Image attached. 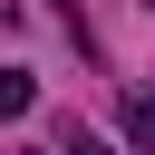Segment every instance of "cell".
I'll return each mask as SVG.
<instances>
[{
    "label": "cell",
    "mask_w": 155,
    "mask_h": 155,
    "mask_svg": "<svg viewBox=\"0 0 155 155\" xmlns=\"http://www.w3.org/2000/svg\"><path fill=\"white\" fill-rule=\"evenodd\" d=\"M39 107V87H29V68H0V116H29Z\"/></svg>",
    "instance_id": "6da1fadb"
},
{
    "label": "cell",
    "mask_w": 155,
    "mask_h": 155,
    "mask_svg": "<svg viewBox=\"0 0 155 155\" xmlns=\"http://www.w3.org/2000/svg\"><path fill=\"white\" fill-rule=\"evenodd\" d=\"M126 145H145V155H155V97H126Z\"/></svg>",
    "instance_id": "7a4b0ae2"
},
{
    "label": "cell",
    "mask_w": 155,
    "mask_h": 155,
    "mask_svg": "<svg viewBox=\"0 0 155 155\" xmlns=\"http://www.w3.org/2000/svg\"><path fill=\"white\" fill-rule=\"evenodd\" d=\"M58 155H107V145H97L87 126H58Z\"/></svg>",
    "instance_id": "3957f363"
},
{
    "label": "cell",
    "mask_w": 155,
    "mask_h": 155,
    "mask_svg": "<svg viewBox=\"0 0 155 155\" xmlns=\"http://www.w3.org/2000/svg\"><path fill=\"white\" fill-rule=\"evenodd\" d=\"M136 10H155V0H136Z\"/></svg>",
    "instance_id": "277c9868"
}]
</instances>
